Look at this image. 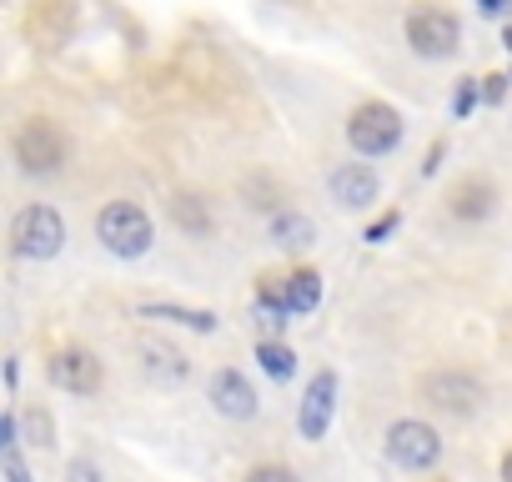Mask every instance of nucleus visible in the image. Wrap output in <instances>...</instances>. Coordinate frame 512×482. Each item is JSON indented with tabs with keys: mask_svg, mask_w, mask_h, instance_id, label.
Masks as SVG:
<instances>
[{
	"mask_svg": "<svg viewBox=\"0 0 512 482\" xmlns=\"http://www.w3.org/2000/svg\"><path fill=\"white\" fill-rule=\"evenodd\" d=\"M46 377H51L61 392H71V397L101 392V362H96V352H86V347H61V352L46 362Z\"/></svg>",
	"mask_w": 512,
	"mask_h": 482,
	"instance_id": "nucleus-8",
	"label": "nucleus"
},
{
	"mask_svg": "<svg viewBox=\"0 0 512 482\" xmlns=\"http://www.w3.org/2000/svg\"><path fill=\"white\" fill-rule=\"evenodd\" d=\"M417 392H422L427 407H437V412H447V417H472V412L487 402V387H482L472 372H457V367L427 372V377L417 382Z\"/></svg>",
	"mask_w": 512,
	"mask_h": 482,
	"instance_id": "nucleus-5",
	"label": "nucleus"
},
{
	"mask_svg": "<svg viewBox=\"0 0 512 482\" xmlns=\"http://www.w3.org/2000/svg\"><path fill=\"white\" fill-rule=\"evenodd\" d=\"M246 482H297V472H287V467H272V462H267V467H251V472H246Z\"/></svg>",
	"mask_w": 512,
	"mask_h": 482,
	"instance_id": "nucleus-21",
	"label": "nucleus"
},
{
	"mask_svg": "<svg viewBox=\"0 0 512 482\" xmlns=\"http://www.w3.org/2000/svg\"><path fill=\"white\" fill-rule=\"evenodd\" d=\"M256 327H262V332H282V327H287V312H277V307H262V302H256Z\"/></svg>",
	"mask_w": 512,
	"mask_h": 482,
	"instance_id": "nucleus-22",
	"label": "nucleus"
},
{
	"mask_svg": "<svg viewBox=\"0 0 512 482\" xmlns=\"http://www.w3.org/2000/svg\"><path fill=\"white\" fill-rule=\"evenodd\" d=\"M387 457H392L402 472H422V467H432V462L442 457V437H437L427 422L402 417V422L387 427Z\"/></svg>",
	"mask_w": 512,
	"mask_h": 482,
	"instance_id": "nucleus-7",
	"label": "nucleus"
},
{
	"mask_svg": "<svg viewBox=\"0 0 512 482\" xmlns=\"http://www.w3.org/2000/svg\"><path fill=\"white\" fill-rule=\"evenodd\" d=\"M272 236L282 241V247H312V221L297 216V211H277L272 216Z\"/></svg>",
	"mask_w": 512,
	"mask_h": 482,
	"instance_id": "nucleus-15",
	"label": "nucleus"
},
{
	"mask_svg": "<svg viewBox=\"0 0 512 482\" xmlns=\"http://www.w3.org/2000/svg\"><path fill=\"white\" fill-rule=\"evenodd\" d=\"M171 216H176L186 231H196V236L211 226V216H206V206H201L196 196H171Z\"/></svg>",
	"mask_w": 512,
	"mask_h": 482,
	"instance_id": "nucleus-19",
	"label": "nucleus"
},
{
	"mask_svg": "<svg viewBox=\"0 0 512 482\" xmlns=\"http://www.w3.org/2000/svg\"><path fill=\"white\" fill-rule=\"evenodd\" d=\"M11 151H16V161H21V171H26V176H51V171H61V166H66V136H61V126H56V121H46V116L21 121V131H16Z\"/></svg>",
	"mask_w": 512,
	"mask_h": 482,
	"instance_id": "nucleus-4",
	"label": "nucleus"
},
{
	"mask_svg": "<svg viewBox=\"0 0 512 482\" xmlns=\"http://www.w3.org/2000/svg\"><path fill=\"white\" fill-rule=\"evenodd\" d=\"M332 412H337V372H317L302 392V412H297V427L307 442H322L327 427H332Z\"/></svg>",
	"mask_w": 512,
	"mask_h": 482,
	"instance_id": "nucleus-9",
	"label": "nucleus"
},
{
	"mask_svg": "<svg viewBox=\"0 0 512 482\" xmlns=\"http://www.w3.org/2000/svg\"><path fill=\"white\" fill-rule=\"evenodd\" d=\"M211 407H216L221 417H231V422H251L256 412H262V402H256V387H251L236 367H221V372L211 377Z\"/></svg>",
	"mask_w": 512,
	"mask_h": 482,
	"instance_id": "nucleus-10",
	"label": "nucleus"
},
{
	"mask_svg": "<svg viewBox=\"0 0 512 482\" xmlns=\"http://www.w3.org/2000/svg\"><path fill=\"white\" fill-rule=\"evenodd\" d=\"M136 357H141L146 377H151V382H161V387H176V382H186V377H191L186 357H181V352H176L171 342H156V337H136Z\"/></svg>",
	"mask_w": 512,
	"mask_h": 482,
	"instance_id": "nucleus-12",
	"label": "nucleus"
},
{
	"mask_svg": "<svg viewBox=\"0 0 512 482\" xmlns=\"http://www.w3.org/2000/svg\"><path fill=\"white\" fill-rule=\"evenodd\" d=\"M502 482H512V447L502 452Z\"/></svg>",
	"mask_w": 512,
	"mask_h": 482,
	"instance_id": "nucleus-26",
	"label": "nucleus"
},
{
	"mask_svg": "<svg viewBox=\"0 0 512 482\" xmlns=\"http://www.w3.org/2000/svg\"><path fill=\"white\" fill-rule=\"evenodd\" d=\"M377 191H382V181L367 161H347V166L332 171V201L347 206V211H362L367 201H377Z\"/></svg>",
	"mask_w": 512,
	"mask_h": 482,
	"instance_id": "nucleus-11",
	"label": "nucleus"
},
{
	"mask_svg": "<svg viewBox=\"0 0 512 482\" xmlns=\"http://www.w3.org/2000/svg\"><path fill=\"white\" fill-rule=\"evenodd\" d=\"M472 101H477V86H472V81H467V86H462V91H457V111H472Z\"/></svg>",
	"mask_w": 512,
	"mask_h": 482,
	"instance_id": "nucleus-24",
	"label": "nucleus"
},
{
	"mask_svg": "<svg viewBox=\"0 0 512 482\" xmlns=\"http://www.w3.org/2000/svg\"><path fill=\"white\" fill-rule=\"evenodd\" d=\"M397 221H402V216H397V211H387L382 221H372V226H367V241H382V236H392V226H397Z\"/></svg>",
	"mask_w": 512,
	"mask_h": 482,
	"instance_id": "nucleus-23",
	"label": "nucleus"
},
{
	"mask_svg": "<svg viewBox=\"0 0 512 482\" xmlns=\"http://www.w3.org/2000/svg\"><path fill=\"white\" fill-rule=\"evenodd\" d=\"M66 247V221L56 206L36 201V206H21L16 221H11V252L26 257V262H51L56 252Z\"/></svg>",
	"mask_w": 512,
	"mask_h": 482,
	"instance_id": "nucleus-2",
	"label": "nucleus"
},
{
	"mask_svg": "<svg viewBox=\"0 0 512 482\" xmlns=\"http://www.w3.org/2000/svg\"><path fill=\"white\" fill-rule=\"evenodd\" d=\"M407 41H412L417 56L442 61V56H452V51L462 46V26H457V16L442 11V6H417V11L407 16Z\"/></svg>",
	"mask_w": 512,
	"mask_h": 482,
	"instance_id": "nucleus-6",
	"label": "nucleus"
},
{
	"mask_svg": "<svg viewBox=\"0 0 512 482\" xmlns=\"http://www.w3.org/2000/svg\"><path fill=\"white\" fill-rule=\"evenodd\" d=\"M487 211H492V186L467 181V186H457V191H452V216L472 221V216H487Z\"/></svg>",
	"mask_w": 512,
	"mask_h": 482,
	"instance_id": "nucleus-14",
	"label": "nucleus"
},
{
	"mask_svg": "<svg viewBox=\"0 0 512 482\" xmlns=\"http://www.w3.org/2000/svg\"><path fill=\"white\" fill-rule=\"evenodd\" d=\"M141 317L181 322V327H191V332H216V317H211V312H191V307H171V302H141Z\"/></svg>",
	"mask_w": 512,
	"mask_h": 482,
	"instance_id": "nucleus-13",
	"label": "nucleus"
},
{
	"mask_svg": "<svg viewBox=\"0 0 512 482\" xmlns=\"http://www.w3.org/2000/svg\"><path fill=\"white\" fill-rule=\"evenodd\" d=\"M96 241H101V247H106L111 257L136 262V257H146V252H151L156 226H151V216H146L136 201H106V206H101V216H96Z\"/></svg>",
	"mask_w": 512,
	"mask_h": 482,
	"instance_id": "nucleus-1",
	"label": "nucleus"
},
{
	"mask_svg": "<svg viewBox=\"0 0 512 482\" xmlns=\"http://www.w3.org/2000/svg\"><path fill=\"white\" fill-rule=\"evenodd\" d=\"M477 11H482V16H502L507 0H477Z\"/></svg>",
	"mask_w": 512,
	"mask_h": 482,
	"instance_id": "nucleus-25",
	"label": "nucleus"
},
{
	"mask_svg": "<svg viewBox=\"0 0 512 482\" xmlns=\"http://www.w3.org/2000/svg\"><path fill=\"white\" fill-rule=\"evenodd\" d=\"M347 141H352V151L357 156H387V151H397V141H402V116L387 106V101H362L352 116H347Z\"/></svg>",
	"mask_w": 512,
	"mask_h": 482,
	"instance_id": "nucleus-3",
	"label": "nucleus"
},
{
	"mask_svg": "<svg viewBox=\"0 0 512 482\" xmlns=\"http://www.w3.org/2000/svg\"><path fill=\"white\" fill-rule=\"evenodd\" d=\"M256 302L292 317V282H287V277H262V282H256Z\"/></svg>",
	"mask_w": 512,
	"mask_h": 482,
	"instance_id": "nucleus-18",
	"label": "nucleus"
},
{
	"mask_svg": "<svg viewBox=\"0 0 512 482\" xmlns=\"http://www.w3.org/2000/svg\"><path fill=\"white\" fill-rule=\"evenodd\" d=\"M256 362H262V372L277 377V382H287L297 372V352L282 347V342H262V347H256Z\"/></svg>",
	"mask_w": 512,
	"mask_h": 482,
	"instance_id": "nucleus-16",
	"label": "nucleus"
},
{
	"mask_svg": "<svg viewBox=\"0 0 512 482\" xmlns=\"http://www.w3.org/2000/svg\"><path fill=\"white\" fill-rule=\"evenodd\" d=\"M287 282H292V312L322 307V277H317V272H292Z\"/></svg>",
	"mask_w": 512,
	"mask_h": 482,
	"instance_id": "nucleus-17",
	"label": "nucleus"
},
{
	"mask_svg": "<svg viewBox=\"0 0 512 482\" xmlns=\"http://www.w3.org/2000/svg\"><path fill=\"white\" fill-rule=\"evenodd\" d=\"M0 462H6V477H11V482H31V472H26V462H21V442H16V447H0Z\"/></svg>",
	"mask_w": 512,
	"mask_h": 482,
	"instance_id": "nucleus-20",
	"label": "nucleus"
}]
</instances>
